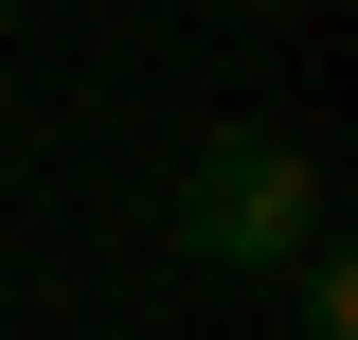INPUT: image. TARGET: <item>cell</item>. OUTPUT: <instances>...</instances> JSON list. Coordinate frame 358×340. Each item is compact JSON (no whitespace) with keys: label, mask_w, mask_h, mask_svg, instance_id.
<instances>
[{"label":"cell","mask_w":358,"mask_h":340,"mask_svg":"<svg viewBox=\"0 0 358 340\" xmlns=\"http://www.w3.org/2000/svg\"><path fill=\"white\" fill-rule=\"evenodd\" d=\"M322 233V162L287 126H233V143H197V179H179V251L197 269H287Z\"/></svg>","instance_id":"1"},{"label":"cell","mask_w":358,"mask_h":340,"mask_svg":"<svg viewBox=\"0 0 358 340\" xmlns=\"http://www.w3.org/2000/svg\"><path fill=\"white\" fill-rule=\"evenodd\" d=\"M287 269H305V340H358V269L322 251V233H305V251H287Z\"/></svg>","instance_id":"2"}]
</instances>
